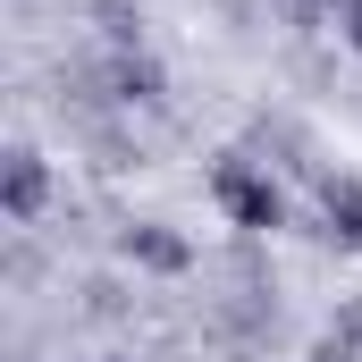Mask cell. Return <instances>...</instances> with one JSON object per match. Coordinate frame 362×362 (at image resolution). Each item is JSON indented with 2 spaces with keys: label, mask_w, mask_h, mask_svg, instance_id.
<instances>
[{
  "label": "cell",
  "mask_w": 362,
  "mask_h": 362,
  "mask_svg": "<svg viewBox=\"0 0 362 362\" xmlns=\"http://www.w3.org/2000/svg\"><path fill=\"white\" fill-rule=\"evenodd\" d=\"M211 194H219V211H228L245 236H270V228H286V194H278L262 169H253V152H219V160H211Z\"/></svg>",
  "instance_id": "6da1fadb"
},
{
  "label": "cell",
  "mask_w": 362,
  "mask_h": 362,
  "mask_svg": "<svg viewBox=\"0 0 362 362\" xmlns=\"http://www.w3.org/2000/svg\"><path fill=\"white\" fill-rule=\"evenodd\" d=\"M0 202H8L17 228L42 219V202H51V160H42L34 144H8V160H0Z\"/></svg>",
  "instance_id": "7a4b0ae2"
},
{
  "label": "cell",
  "mask_w": 362,
  "mask_h": 362,
  "mask_svg": "<svg viewBox=\"0 0 362 362\" xmlns=\"http://www.w3.org/2000/svg\"><path fill=\"white\" fill-rule=\"evenodd\" d=\"M118 253H127V262H144V270H160V278L194 270V245H185L169 219H127V228H118Z\"/></svg>",
  "instance_id": "3957f363"
},
{
  "label": "cell",
  "mask_w": 362,
  "mask_h": 362,
  "mask_svg": "<svg viewBox=\"0 0 362 362\" xmlns=\"http://www.w3.org/2000/svg\"><path fill=\"white\" fill-rule=\"evenodd\" d=\"M110 59V101L118 110H160L169 101V76H160V59L135 42V51H101Z\"/></svg>",
  "instance_id": "277c9868"
},
{
  "label": "cell",
  "mask_w": 362,
  "mask_h": 362,
  "mask_svg": "<svg viewBox=\"0 0 362 362\" xmlns=\"http://www.w3.org/2000/svg\"><path fill=\"white\" fill-rule=\"evenodd\" d=\"M320 236H337V245H354L362 253V185L354 177H320Z\"/></svg>",
  "instance_id": "5b68a950"
},
{
  "label": "cell",
  "mask_w": 362,
  "mask_h": 362,
  "mask_svg": "<svg viewBox=\"0 0 362 362\" xmlns=\"http://www.w3.org/2000/svg\"><path fill=\"white\" fill-rule=\"evenodd\" d=\"M85 8H93V25L110 34V51H135L144 42V8L135 0H85Z\"/></svg>",
  "instance_id": "8992f818"
},
{
  "label": "cell",
  "mask_w": 362,
  "mask_h": 362,
  "mask_svg": "<svg viewBox=\"0 0 362 362\" xmlns=\"http://www.w3.org/2000/svg\"><path fill=\"white\" fill-rule=\"evenodd\" d=\"M85 312L93 320H118V312H127V286H118V278H85Z\"/></svg>",
  "instance_id": "52a82bcc"
},
{
  "label": "cell",
  "mask_w": 362,
  "mask_h": 362,
  "mask_svg": "<svg viewBox=\"0 0 362 362\" xmlns=\"http://www.w3.org/2000/svg\"><path fill=\"white\" fill-rule=\"evenodd\" d=\"M329 337H346L362 354V295H337V329H329Z\"/></svg>",
  "instance_id": "ba28073f"
},
{
  "label": "cell",
  "mask_w": 362,
  "mask_h": 362,
  "mask_svg": "<svg viewBox=\"0 0 362 362\" xmlns=\"http://www.w3.org/2000/svg\"><path fill=\"white\" fill-rule=\"evenodd\" d=\"M320 8H346V0H286V17H295V25H312Z\"/></svg>",
  "instance_id": "9c48e42d"
},
{
  "label": "cell",
  "mask_w": 362,
  "mask_h": 362,
  "mask_svg": "<svg viewBox=\"0 0 362 362\" xmlns=\"http://www.w3.org/2000/svg\"><path fill=\"white\" fill-rule=\"evenodd\" d=\"M312 362H354V346H346V337H320V346H312Z\"/></svg>",
  "instance_id": "30bf717a"
},
{
  "label": "cell",
  "mask_w": 362,
  "mask_h": 362,
  "mask_svg": "<svg viewBox=\"0 0 362 362\" xmlns=\"http://www.w3.org/2000/svg\"><path fill=\"white\" fill-rule=\"evenodd\" d=\"M346 42L362 51V0H346Z\"/></svg>",
  "instance_id": "8fae6325"
},
{
  "label": "cell",
  "mask_w": 362,
  "mask_h": 362,
  "mask_svg": "<svg viewBox=\"0 0 362 362\" xmlns=\"http://www.w3.org/2000/svg\"><path fill=\"white\" fill-rule=\"evenodd\" d=\"M101 362H127V354H101Z\"/></svg>",
  "instance_id": "7c38bea8"
}]
</instances>
